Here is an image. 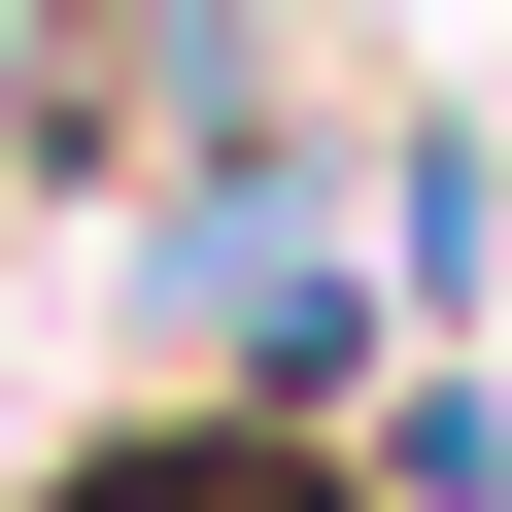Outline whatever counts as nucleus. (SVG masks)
I'll return each instance as SVG.
<instances>
[{"instance_id":"nucleus-1","label":"nucleus","mask_w":512,"mask_h":512,"mask_svg":"<svg viewBox=\"0 0 512 512\" xmlns=\"http://www.w3.org/2000/svg\"><path fill=\"white\" fill-rule=\"evenodd\" d=\"M35 512H376V478H342L308 410H103V444H69Z\"/></svg>"},{"instance_id":"nucleus-2","label":"nucleus","mask_w":512,"mask_h":512,"mask_svg":"<svg viewBox=\"0 0 512 512\" xmlns=\"http://www.w3.org/2000/svg\"><path fill=\"white\" fill-rule=\"evenodd\" d=\"M376 274H410V308H512V137H478V103L376 137Z\"/></svg>"}]
</instances>
